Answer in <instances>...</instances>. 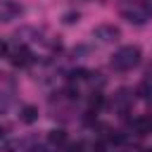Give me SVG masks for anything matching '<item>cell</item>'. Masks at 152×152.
<instances>
[{
	"instance_id": "cell-7",
	"label": "cell",
	"mask_w": 152,
	"mask_h": 152,
	"mask_svg": "<svg viewBox=\"0 0 152 152\" xmlns=\"http://www.w3.org/2000/svg\"><path fill=\"white\" fill-rule=\"evenodd\" d=\"M36 119H38V107L26 104V107L21 109V121H24V124H33Z\"/></svg>"
},
{
	"instance_id": "cell-10",
	"label": "cell",
	"mask_w": 152,
	"mask_h": 152,
	"mask_svg": "<svg viewBox=\"0 0 152 152\" xmlns=\"http://www.w3.org/2000/svg\"><path fill=\"white\" fill-rule=\"evenodd\" d=\"M78 21V12H66L64 14V24H76Z\"/></svg>"
},
{
	"instance_id": "cell-2",
	"label": "cell",
	"mask_w": 152,
	"mask_h": 152,
	"mask_svg": "<svg viewBox=\"0 0 152 152\" xmlns=\"http://www.w3.org/2000/svg\"><path fill=\"white\" fill-rule=\"evenodd\" d=\"M121 17L131 24H145L150 17H152V7L150 5H133V7H124L121 10Z\"/></svg>"
},
{
	"instance_id": "cell-4",
	"label": "cell",
	"mask_w": 152,
	"mask_h": 152,
	"mask_svg": "<svg viewBox=\"0 0 152 152\" xmlns=\"http://www.w3.org/2000/svg\"><path fill=\"white\" fill-rule=\"evenodd\" d=\"M95 36L102 38V40H107V43H112V40H116V38L121 36V31H119L114 24H100V26L95 28Z\"/></svg>"
},
{
	"instance_id": "cell-12",
	"label": "cell",
	"mask_w": 152,
	"mask_h": 152,
	"mask_svg": "<svg viewBox=\"0 0 152 152\" xmlns=\"http://www.w3.org/2000/svg\"><path fill=\"white\" fill-rule=\"evenodd\" d=\"M150 2H152V0H150Z\"/></svg>"
},
{
	"instance_id": "cell-9",
	"label": "cell",
	"mask_w": 152,
	"mask_h": 152,
	"mask_svg": "<svg viewBox=\"0 0 152 152\" xmlns=\"http://www.w3.org/2000/svg\"><path fill=\"white\" fill-rule=\"evenodd\" d=\"M102 102H104V97L100 95V93H93V97H90V107H102Z\"/></svg>"
},
{
	"instance_id": "cell-11",
	"label": "cell",
	"mask_w": 152,
	"mask_h": 152,
	"mask_svg": "<svg viewBox=\"0 0 152 152\" xmlns=\"http://www.w3.org/2000/svg\"><path fill=\"white\" fill-rule=\"evenodd\" d=\"M0 138H2V126H0Z\"/></svg>"
},
{
	"instance_id": "cell-8",
	"label": "cell",
	"mask_w": 152,
	"mask_h": 152,
	"mask_svg": "<svg viewBox=\"0 0 152 152\" xmlns=\"http://www.w3.org/2000/svg\"><path fill=\"white\" fill-rule=\"evenodd\" d=\"M64 140H66V133H64V131H52V133H50V142L62 145Z\"/></svg>"
},
{
	"instance_id": "cell-1",
	"label": "cell",
	"mask_w": 152,
	"mask_h": 152,
	"mask_svg": "<svg viewBox=\"0 0 152 152\" xmlns=\"http://www.w3.org/2000/svg\"><path fill=\"white\" fill-rule=\"evenodd\" d=\"M140 55H142V52H140L138 45H124V48H119V50L114 52L112 66L119 69V71H128V69H133V66L140 64Z\"/></svg>"
},
{
	"instance_id": "cell-5",
	"label": "cell",
	"mask_w": 152,
	"mask_h": 152,
	"mask_svg": "<svg viewBox=\"0 0 152 152\" xmlns=\"http://www.w3.org/2000/svg\"><path fill=\"white\" fill-rule=\"evenodd\" d=\"M133 128H135L138 135L152 133V116H150V114H140L138 119H133Z\"/></svg>"
},
{
	"instance_id": "cell-3",
	"label": "cell",
	"mask_w": 152,
	"mask_h": 152,
	"mask_svg": "<svg viewBox=\"0 0 152 152\" xmlns=\"http://www.w3.org/2000/svg\"><path fill=\"white\" fill-rule=\"evenodd\" d=\"M21 12L24 10H21L19 2H14V0H0V21H10V19L19 17Z\"/></svg>"
},
{
	"instance_id": "cell-6",
	"label": "cell",
	"mask_w": 152,
	"mask_h": 152,
	"mask_svg": "<svg viewBox=\"0 0 152 152\" xmlns=\"http://www.w3.org/2000/svg\"><path fill=\"white\" fill-rule=\"evenodd\" d=\"M28 62H31V52H28L26 48H19V50L12 52V64H14V66H24V64H28Z\"/></svg>"
}]
</instances>
